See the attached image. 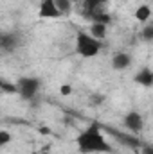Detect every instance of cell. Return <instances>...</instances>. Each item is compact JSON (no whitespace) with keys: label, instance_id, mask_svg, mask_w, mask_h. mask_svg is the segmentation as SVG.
I'll return each mask as SVG.
<instances>
[{"label":"cell","instance_id":"e0dca14e","mask_svg":"<svg viewBox=\"0 0 153 154\" xmlns=\"http://www.w3.org/2000/svg\"><path fill=\"white\" fill-rule=\"evenodd\" d=\"M60 93H61L63 97H67V95H70V93H72V86H69V84H63V86L60 88Z\"/></svg>","mask_w":153,"mask_h":154},{"label":"cell","instance_id":"7a4b0ae2","mask_svg":"<svg viewBox=\"0 0 153 154\" xmlns=\"http://www.w3.org/2000/svg\"><path fill=\"white\" fill-rule=\"evenodd\" d=\"M101 50V41L86 32H77L76 36V52L83 57H94Z\"/></svg>","mask_w":153,"mask_h":154},{"label":"cell","instance_id":"5bb4252c","mask_svg":"<svg viewBox=\"0 0 153 154\" xmlns=\"http://www.w3.org/2000/svg\"><path fill=\"white\" fill-rule=\"evenodd\" d=\"M54 2H56L58 9L61 11V14H69L70 13V9H72V2L70 0H54Z\"/></svg>","mask_w":153,"mask_h":154},{"label":"cell","instance_id":"30bf717a","mask_svg":"<svg viewBox=\"0 0 153 154\" xmlns=\"http://www.w3.org/2000/svg\"><path fill=\"white\" fill-rule=\"evenodd\" d=\"M108 0H81V5H83V14L88 13V11H94L97 7H103L106 5Z\"/></svg>","mask_w":153,"mask_h":154},{"label":"cell","instance_id":"7c38bea8","mask_svg":"<svg viewBox=\"0 0 153 154\" xmlns=\"http://www.w3.org/2000/svg\"><path fill=\"white\" fill-rule=\"evenodd\" d=\"M150 16H151V9H150V5H141V7L135 11V20H139L141 23L148 22Z\"/></svg>","mask_w":153,"mask_h":154},{"label":"cell","instance_id":"9c48e42d","mask_svg":"<svg viewBox=\"0 0 153 154\" xmlns=\"http://www.w3.org/2000/svg\"><path fill=\"white\" fill-rule=\"evenodd\" d=\"M135 82L137 84H142V86H151L153 84V72L150 68H142L135 74Z\"/></svg>","mask_w":153,"mask_h":154},{"label":"cell","instance_id":"6da1fadb","mask_svg":"<svg viewBox=\"0 0 153 154\" xmlns=\"http://www.w3.org/2000/svg\"><path fill=\"white\" fill-rule=\"evenodd\" d=\"M77 149L83 154H90V152H114L112 145L105 140L103 134V125L99 122H92L85 131H81L76 138Z\"/></svg>","mask_w":153,"mask_h":154},{"label":"cell","instance_id":"8992f818","mask_svg":"<svg viewBox=\"0 0 153 154\" xmlns=\"http://www.w3.org/2000/svg\"><path fill=\"white\" fill-rule=\"evenodd\" d=\"M18 45H20V39H18V34L16 32H4L0 36V47H2V52L4 54L13 52Z\"/></svg>","mask_w":153,"mask_h":154},{"label":"cell","instance_id":"3957f363","mask_svg":"<svg viewBox=\"0 0 153 154\" xmlns=\"http://www.w3.org/2000/svg\"><path fill=\"white\" fill-rule=\"evenodd\" d=\"M18 95L25 100H33L38 93V88H40V81L34 79V77H20L18 82Z\"/></svg>","mask_w":153,"mask_h":154},{"label":"cell","instance_id":"2e32d148","mask_svg":"<svg viewBox=\"0 0 153 154\" xmlns=\"http://www.w3.org/2000/svg\"><path fill=\"white\" fill-rule=\"evenodd\" d=\"M9 140H11L9 133H7V131H0V145H2V147H4V145H7V143H9Z\"/></svg>","mask_w":153,"mask_h":154},{"label":"cell","instance_id":"9a60e30c","mask_svg":"<svg viewBox=\"0 0 153 154\" xmlns=\"http://www.w3.org/2000/svg\"><path fill=\"white\" fill-rule=\"evenodd\" d=\"M0 88H2V91L4 93H18V86L16 84H11V82H7V81H0Z\"/></svg>","mask_w":153,"mask_h":154},{"label":"cell","instance_id":"52a82bcc","mask_svg":"<svg viewBox=\"0 0 153 154\" xmlns=\"http://www.w3.org/2000/svg\"><path fill=\"white\" fill-rule=\"evenodd\" d=\"M124 125L132 133H141L142 127H144V120H142V116L139 115L137 111H130V113H126V116H124Z\"/></svg>","mask_w":153,"mask_h":154},{"label":"cell","instance_id":"d6986e66","mask_svg":"<svg viewBox=\"0 0 153 154\" xmlns=\"http://www.w3.org/2000/svg\"><path fill=\"white\" fill-rule=\"evenodd\" d=\"M141 154H153V145H150V143H144V145L141 147Z\"/></svg>","mask_w":153,"mask_h":154},{"label":"cell","instance_id":"277c9868","mask_svg":"<svg viewBox=\"0 0 153 154\" xmlns=\"http://www.w3.org/2000/svg\"><path fill=\"white\" fill-rule=\"evenodd\" d=\"M103 131H106V133H110L112 136H114L115 140L121 143V145H124V147H130V149H141L142 147V142L135 136V134H128V133H122V131H119V129H114V127H108V125H103Z\"/></svg>","mask_w":153,"mask_h":154},{"label":"cell","instance_id":"ba28073f","mask_svg":"<svg viewBox=\"0 0 153 154\" xmlns=\"http://www.w3.org/2000/svg\"><path fill=\"white\" fill-rule=\"evenodd\" d=\"M130 63H132V56L126 54V52H117L114 57H112V66H114V70H124V68L130 66Z\"/></svg>","mask_w":153,"mask_h":154},{"label":"cell","instance_id":"5b68a950","mask_svg":"<svg viewBox=\"0 0 153 154\" xmlns=\"http://www.w3.org/2000/svg\"><path fill=\"white\" fill-rule=\"evenodd\" d=\"M40 18H60L61 11L58 9L54 0H41L40 4V11H38Z\"/></svg>","mask_w":153,"mask_h":154},{"label":"cell","instance_id":"44dd1931","mask_svg":"<svg viewBox=\"0 0 153 154\" xmlns=\"http://www.w3.org/2000/svg\"><path fill=\"white\" fill-rule=\"evenodd\" d=\"M33 154H38V151H34V152H33Z\"/></svg>","mask_w":153,"mask_h":154},{"label":"cell","instance_id":"8fae6325","mask_svg":"<svg viewBox=\"0 0 153 154\" xmlns=\"http://www.w3.org/2000/svg\"><path fill=\"white\" fill-rule=\"evenodd\" d=\"M90 34H92L94 38H97V39H103L105 36H106V25H105V23L94 22V23L90 25Z\"/></svg>","mask_w":153,"mask_h":154},{"label":"cell","instance_id":"ac0fdd59","mask_svg":"<svg viewBox=\"0 0 153 154\" xmlns=\"http://www.w3.org/2000/svg\"><path fill=\"white\" fill-rule=\"evenodd\" d=\"M90 100H92V106H97V104H101V102L105 100V97H103V95H92Z\"/></svg>","mask_w":153,"mask_h":154},{"label":"cell","instance_id":"ffe728a7","mask_svg":"<svg viewBox=\"0 0 153 154\" xmlns=\"http://www.w3.org/2000/svg\"><path fill=\"white\" fill-rule=\"evenodd\" d=\"M38 154H49V151H38Z\"/></svg>","mask_w":153,"mask_h":154},{"label":"cell","instance_id":"4fadbf2b","mask_svg":"<svg viewBox=\"0 0 153 154\" xmlns=\"http://www.w3.org/2000/svg\"><path fill=\"white\" fill-rule=\"evenodd\" d=\"M141 39H142V41H148V43L153 41V23L144 25V29L141 31Z\"/></svg>","mask_w":153,"mask_h":154}]
</instances>
